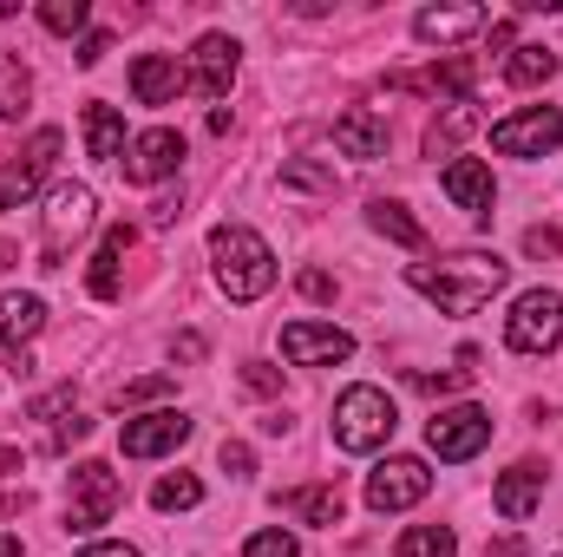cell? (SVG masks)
I'll list each match as a JSON object with an SVG mask.
<instances>
[{
  "label": "cell",
  "instance_id": "cell-1",
  "mask_svg": "<svg viewBox=\"0 0 563 557\" xmlns=\"http://www.w3.org/2000/svg\"><path fill=\"white\" fill-rule=\"evenodd\" d=\"M511 276V263L498 250H459V256H439V263H413L407 288H420L439 315H478Z\"/></svg>",
  "mask_w": 563,
  "mask_h": 557
},
{
  "label": "cell",
  "instance_id": "cell-2",
  "mask_svg": "<svg viewBox=\"0 0 563 557\" xmlns=\"http://www.w3.org/2000/svg\"><path fill=\"white\" fill-rule=\"evenodd\" d=\"M210 256H217V282L230 302H256L276 288V250L250 230V223H217L210 230Z\"/></svg>",
  "mask_w": 563,
  "mask_h": 557
},
{
  "label": "cell",
  "instance_id": "cell-3",
  "mask_svg": "<svg viewBox=\"0 0 563 557\" xmlns=\"http://www.w3.org/2000/svg\"><path fill=\"white\" fill-rule=\"evenodd\" d=\"M394 426H400V414L380 387H347L334 401V446L341 452H380L394 439Z\"/></svg>",
  "mask_w": 563,
  "mask_h": 557
},
{
  "label": "cell",
  "instance_id": "cell-4",
  "mask_svg": "<svg viewBox=\"0 0 563 557\" xmlns=\"http://www.w3.org/2000/svg\"><path fill=\"white\" fill-rule=\"evenodd\" d=\"M92 217H99V197L86 184H53L46 217H40V270H59L66 250L92 230Z\"/></svg>",
  "mask_w": 563,
  "mask_h": 557
},
{
  "label": "cell",
  "instance_id": "cell-5",
  "mask_svg": "<svg viewBox=\"0 0 563 557\" xmlns=\"http://www.w3.org/2000/svg\"><path fill=\"white\" fill-rule=\"evenodd\" d=\"M563 341V295L558 288H525L505 315V348L511 354H551Z\"/></svg>",
  "mask_w": 563,
  "mask_h": 557
},
{
  "label": "cell",
  "instance_id": "cell-6",
  "mask_svg": "<svg viewBox=\"0 0 563 557\" xmlns=\"http://www.w3.org/2000/svg\"><path fill=\"white\" fill-rule=\"evenodd\" d=\"M119 499H125V485H119V472H112L106 459L73 466V485H66V532H99V525L119 512Z\"/></svg>",
  "mask_w": 563,
  "mask_h": 557
},
{
  "label": "cell",
  "instance_id": "cell-7",
  "mask_svg": "<svg viewBox=\"0 0 563 557\" xmlns=\"http://www.w3.org/2000/svg\"><path fill=\"white\" fill-rule=\"evenodd\" d=\"M426 446L445 459V466H465V459H478L485 446H492V414L485 407H445V414L426 419Z\"/></svg>",
  "mask_w": 563,
  "mask_h": 557
},
{
  "label": "cell",
  "instance_id": "cell-8",
  "mask_svg": "<svg viewBox=\"0 0 563 557\" xmlns=\"http://www.w3.org/2000/svg\"><path fill=\"white\" fill-rule=\"evenodd\" d=\"M558 144H563L558 106H525V112H511V119L492 125V151H505V157H544V151H558Z\"/></svg>",
  "mask_w": 563,
  "mask_h": 557
},
{
  "label": "cell",
  "instance_id": "cell-9",
  "mask_svg": "<svg viewBox=\"0 0 563 557\" xmlns=\"http://www.w3.org/2000/svg\"><path fill=\"white\" fill-rule=\"evenodd\" d=\"M426 492H432V472H426V459H380L374 472H367V505L374 512H407V505H420Z\"/></svg>",
  "mask_w": 563,
  "mask_h": 557
},
{
  "label": "cell",
  "instance_id": "cell-10",
  "mask_svg": "<svg viewBox=\"0 0 563 557\" xmlns=\"http://www.w3.org/2000/svg\"><path fill=\"white\" fill-rule=\"evenodd\" d=\"M347 354H354V335L334 321H288L282 328V361H295V368H334Z\"/></svg>",
  "mask_w": 563,
  "mask_h": 557
},
{
  "label": "cell",
  "instance_id": "cell-11",
  "mask_svg": "<svg viewBox=\"0 0 563 557\" xmlns=\"http://www.w3.org/2000/svg\"><path fill=\"white\" fill-rule=\"evenodd\" d=\"M53 157H59V132H53V125H40L33 144H26L13 164H0V210H20V204L40 190V177L53 171Z\"/></svg>",
  "mask_w": 563,
  "mask_h": 557
},
{
  "label": "cell",
  "instance_id": "cell-12",
  "mask_svg": "<svg viewBox=\"0 0 563 557\" xmlns=\"http://www.w3.org/2000/svg\"><path fill=\"white\" fill-rule=\"evenodd\" d=\"M184 439H190V419L177 414V407H157V414L125 419V426H119V452H125V459H157V452H177Z\"/></svg>",
  "mask_w": 563,
  "mask_h": 557
},
{
  "label": "cell",
  "instance_id": "cell-13",
  "mask_svg": "<svg viewBox=\"0 0 563 557\" xmlns=\"http://www.w3.org/2000/svg\"><path fill=\"white\" fill-rule=\"evenodd\" d=\"M125 177L132 184H164L177 164H184V132H170V125H157V132H139V139L125 144Z\"/></svg>",
  "mask_w": 563,
  "mask_h": 557
},
{
  "label": "cell",
  "instance_id": "cell-14",
  "mask_svg": "<svg viewBox=\"0 0 563 557\" xmlns=\"http://www.w3.org/2000/svg\"><path fill=\"white\" fill-rule=\"evenodd\" d=\"M190 86L203 99H230V86H236V40L230 33H203L190 46Z\"/></svg>",
  "mask_w": 563,
  "mask_h": 557
},
{
  "label": "cell",
  "instance_id": "cell-15",
  "mask_svg": "<svg viewBox=\"0 0 563 557\" xmlns=\"http://www.w3.org/2000/svg\"><path fill=\"white\" fill-rule=\"evenodd\" d=\"M485 26H492L485 7H426V13H413V40H426V46H459Z\"/></svg>",
  "mask_w": 563,
  "mask_h": 557
},
{
  "label": "cell",
  "instance_id": "cell-16",
  "mask_svg": "<svg viewBox=\"0 0 563 557\" xmlns=\"http://www.w3.org/2000/svg\"><path fill=\"white\" fill-rule=\"evenodd\" d=\"M439 184H445V197H452L459 210H472L478 223L492 217V197H498V184H492V171H485L478 157H452V164L439 171Z\"/></svg>",
  "mask_w": 563,
  "mask_h": 557
},
{
  "label": "cell",
  "instance_id": "cell-17",
  "mask_svg": "<svg viewBox=\"0 0 563 557\" xmlns=\"http://www.w3.org/2000/svg\"><path fill=\"white\" fill-rule=\"evenodd\" d=\"M184 86H190V73L177 66V53H139V66H132V99L139 106H170Z\"/></svg>",
  "mask_w": 563,
  "mask_h": 557
},
{
  "label": "cell",
  "instance_id": "cell-18",
  "mask_svg": "<svg viewBox=\"0 0 563 557\" xmlns=\"http://www.w3.org/2000/svg\"><path fill=\"white\" fill-rule=\"evenodd\" d=\"M334 144L347 151V157H387V119L380 112H367V106H354V112H341L334 119Z\"/></svg>",
  "mask_w": 563,
  "mask_h": 557
},
{
  "label": "cell",
  "instance_id": "cell-19",
  "mask_svg": "<svg viewBox=\"0 0 563 557\" xmlns=\"http://www.w3.org/2000/svg\"><path fill=\"white\" fill-rule=\"evenodd\" d=\"M538 499H544V472L525 459V466H511L498 485H492V505L505 512V518H531L538 512Z\"/></svg>",
  "mask_w": 563,
  "mask_h": 557
},
{
  "label": "cell",
  "instance_id": "cell-20",
  "mask_svg": "<svg viewBox=\"0 0 563 557\" xmlns=\"http://www.w3.org/2000/svg\"><path fill=\"white\" fill-rule=\"evenodd\" d=\"M40 328H46V302H40V295L7 288V295H0V348L13 354V348H20V341H33Z\"/></svg>",
  "mask_w": 563,
  "mask_h": 557
},
{
  "label": "cell",
  "instance_id": "cell-21",
  "mask_svg": "<svg viewBox=\"0 0 563 557\" xmlns=\"http://www.w3.org/2000/svg\"><path fill=\"white\" fill-rule=\"evenodd\" d=\"M86 151L99 164L125 157V119H119V106H86Z\"/></svg>",
  "mask_w": 563,
  "mask_h": 557
},
{
  "label": "cell",
  "instance_id": "cell-22",
  "mask_svg": "<svg viewBox=\"0 0 563 557\" xmlns=\"http://www.w3.org/2000/svg\"><path fill=\"white\" fill-rule=\"evenodd\" d=\"M125 250H132V223H112V230H106V243H99V256H92V295H99V302H112V295H119V256H125Z\"/></svg>",
  "mask_w": 563,
  "mask_h": 557
},
{
  "label": "cell",
  "instance_id": "cell-23",
  "mask_svg": "<svg viewBox=\"0 0 563 557\" xmlns=\"http://www.w3.org/2000/svg\"><path fill=\"white\" fill-rule=\"evenodd\" d=\"M276 505H288L301 525H341V485H301V492H282Z\"/></svg>",
  "mask_w": 563,
  "mask_h": 557
},
{
  "label": "cell",
  "instance_id": "cell-24",
  "mask_svg": "<svg viewBox=\"0 0 563 557\" xmlns=\"http://www.w3.org/2000/svg\"><path fill=\"white\" fill-rule=\"evenodd\" d=\"M367 223H374L387 243H400V250H426V230L407 217V204H387V197H374V204H367Z\"/></svg>",
  "mask_w": 563,
  "mask_h": 557
},
{
  "label": "cell",
  "instance_id": "cell-25",
  "mask_svg": "<svg viewBox=\"0 0 563 557\" xmlns=\"http://www.w3.org/2000/svg\"><path fill=\"white\" fill-rule=\"evenodd\" d=\"M33 106V73L20 53H0V119H20Z\"/></svg>",
  "mask_w": 563,
  "mask_h": 557
},
{
  "label": "cell",
  "instance_id": "cell-26",
  "mask_svg": "<svg viewBox=\"0 0 563 557\" xmlns=\"http://www.w3.org/2000/svg\"><path fill=\"white\" fill-rule=\"evenodd\" d=\"M551 73H558V53L551 46H511L505 53V79L511 86H544Z\"/></svg>",
  "mask_w": 563,
  "mask_h": 557
},
{
  "label": "cell",
  "instance_id": "cell-27",
  "mask_svg": "<svg viewBox=\"0 0 563 557\" xmlns=\"http://www.w3.org/2000/svg\"><path fill=\"white\" fill-rule=\"evenodd\" d=\"M394 557H459V538H452V525H407Z\"/></svg>",
  "mask_w": 563,
  "mask_h": 557
},
{
  "label": "cell",
  "instance_id": "cell-28",
  "mask_svg": "<svg viewBox=\"0 0 563 557\" xmlns=\"http://www.w3.org/2000/svg\"><path fill=\"white\" fill-rule=\"evenodd\" d=\"M151 505H157V512H190V505H203V479H190V472H164V479L151 485Z\"/></svg>",
  "mask_w": 563,
  "mask_h": 557
},
{
  "label": "cell",
  "instance_id": "cell-29",
  "mask_svg": "<svg viewBox=\"0 0 563 557\" xmlns=\"http://www.w3.org/2000/svg\"><path fill=\"white\" fill-rule=\"evenodd\" d=\"M472 106H478V99H465V106H445V119H432V125H426V157H439V151H452V144H459V132L478 119Z\"/></svg>",
  "mask_w": 563,
  "mask_h": 557
},
{
  "label": "cell",
  "instance_id": "cell-30",
  "mask_svg": "<svg viewBox=\"0 0 563 557\" xmlns=\"http://www.w3.org/2000/svg\"><path fill=\"white\" fill-rule=\"evenodd\" d=\"M86 20H92L86 0H46V7H40V26H46V33H79Z\"/></svg>",
  "mask_w": 563,
  "mask_h": 557
},
{
  "label": "cell",
  "instance_id": "cell-31",
  "mask_svg": "<svg viewBox=\"0 0 563 557\" xmlns=\"http://www.w3.org/2000/svg\"><path fill=\"white\" fill-rule=\"evenodd\" d=\"M170 387H177L170 374H151V381H132V387H119V394H112V407H119V414H132L139 401H157V394H170Z\"/></svg>",
  "mask_w": 563,
  "mask_h": 557
},
{
  "label": "cell",
  "instance_id": "cell-32",
  "mask_svg": "<svg viewBox=\"0 0 563 557\" xmlns=\"http://www.w3.org/2000/svg\"><path fill=\"white\" fill-rule=\"evenodd\" d=\"M243 557H301V545H295L282 525H269V532H256V538L243 545Z\"/></svg>",
  "mask_w": 563,
  "mask_h": 557
},
{
  "label": "cell",
  "instance_id": "cell-33",
  "mask_svg": "<svg viewBox=\"0 0 563 557\" xmlns=\"http://www.w3.org/2000/svg\"><path fill=\"white\" fill-rule=\"evenodd\" d=\"M223 472H230V479H250V472H256V452H250L243 439H223Z\"/></svg>",
  "mask_w": 563,
  "mask_h": 557
},
{
  "label": "cell",
  "instance_id": "cell-34",
  "mask_svg": "<svg viewBox=\"0 0 563 557\" xmlns=\"http://www.w3.org/2000/svg\"><path fill=\"white\" fill-rule=\"evenodd\" d=\"M243 387H250V394H276L282 374L269 368V361H243Z\"/></svg>",
  "mask_w": 563,
  "mask_h": 557
},
{
  "label": "cell",
  "instance_id": "cell-35",
  "mask_svg": "<svg viewBox=\"0 0 563 557\" xmlns=\"http://www.w3.org/2000/svg\"><path fill=\"white\" fill-rule=\"evenodd\" d=\"M558 250H563V230H551V223L525 230V256H558Z\"/></svg>",
  "mask_w": 563,
  "mask_h": 557
},
{
  "label": "cell",
  "instance_id": "cell-36",
  "mask_svg": "<svg viewBox=\"0 0 563 557\" xmlns=\"http://www.w3.org/2000/svg\"><path fill=\"white\" fill-rule=\"evenodd\" d=\"M465 381H472L465 368H459V374H413V387H420V394H452V387H465Z\"/></svg>",
  "mask_w": 563,
  "mask_h": 557
},
{
  "label": "cell",
  "instance_id": "cell-37",
  "mask_svg": "<svg viewBox=\"0 0 563 557\" xmlns=\"http://www.w3.org/2000/svg\"><path fill=\"white\" fill-rule=\"evenodd\" d=\"M106 53H112V33H106V26H99V33H86V40H79V66H99V59H106Z\"/></svg>",
  "mask_w": 563,
  "mask_h": 557
},
{
  "label": "cell",
  "instance_id": "cell-38",
  "mask_svg": "<svg viewBox=\"0 0 563 557\" xmlns=\"http://www.w3.org/2000/svg\"><path fill=\"white\" fill-rule=\"evenodd\" d=\"M282 177H288V184H314V190H334V177H328V171H314V164H282Z\"/></svg>",
  "mask_w": 563,
  "mask_h": 557
},
{
  "label": "cell",
  "instance_id": "cell-39",
  "mask_svg": "<svg viewBox=\"0 0 563 557\" xmlns=\"http://www.w3.org/2000/svg\"><path fill=\"white\" fill-rule=\"evenodd\" d=\"M66 407H73V387H59V394H40V401H33V419H59Z\"/></svg>",
  "mask_w": 563,
  "mask_h": 557
},
{
  "label": "cell",
  "instance_id": "cell-40",
  "mask_svg": "<svg viewBox=\"0 0 563 557\" xmlns=\"http://www.w3.org/2000/svg\"><path fill=\"white\" fill-rule=\"evenodd\" d=\"M301 295H308V302H334V276H321V270H301Z\"/></svg>",
  "mask_w": 563,
  "mask_h": 557
},
{
  "label": "cell",
  "instance_id": "cell-41",
  "mask_svg": "<svg viewBox=\"0 0 563 557\" xmlns=\"http://www.w3.org/2000/svg\"><path fill=\"white\" fill-rule=\"evenodd\" d=\"M170 354H177V361H203V335H177Z\"/></svg>",
  "mask_w": 563,
  "mask_h": 557
},
{
  "label": "cell",
  "instance_id": "cell-42",
  "mask_svg": "<svg viewBox=\"0 0 563 557\" xmlns=\"http://www.w3.org/2000/svg\"><path fill=\"white\" fill-rule=\"evenodd\" d=\"M485 557H525V538L511 532V538H498V545H485Z\"/></svg>",
  "mask_w": 563,
  "mask_h": 557
},
{
  "label": "cell",
  "instance_id": "cell-43",
  "mask_svg": "<svg viewBox=\"0 0 563 557\" xmlns=\"http://www.w3.org/2000/svg\"><path fill=\"white\" fill-rule=\"evenodd\" d=\"M79 557H144V551H132V545H86Z\"/></svg>",
  "mask_w": 563,
  "mask_h": 557
},
{
  "label": "cell",
  "instance_id": "cell-44",
  "mask_svg": "<svg viewBox=\"0 0 563 557\" xmlns=\"http://www.w3.org/2000/svg\"><path fill=\"white\" fill-rule=\"evenodd\" d=\"M0 557H20V538H0Z\"/></svg>",
  "mask_w": 563,
  "mask_h": 557
},
{
  "label": "cell",
  "instance_id": "cell-45",
  "mask_svg": "<svg viewBox=\"0 0 563 557\" xmlns=\"http://www.w3.org/2000/svg\"><path fill=\"white\" fill-rule=\"evenodd\" d=\"M7 263H13V250H7V243H0V270H7Z\"/></svg>",
  "mask_w": 563,
  "mask_h": 557
},
{
  "label": "cell",
  "instance_id": "cell-46",
  "mask_svg": "<svg viewBox=\"0 0 563 557\" xmlns=\"http://www.w3.org/2000/svg\"><path fill=\"white\" fill-rule=\"evenodd\" d=\"M558 557H563V551H558Z\"/></svg>",
  "mask_w": 563,
  "mask_h": 557
}]
</instances>
